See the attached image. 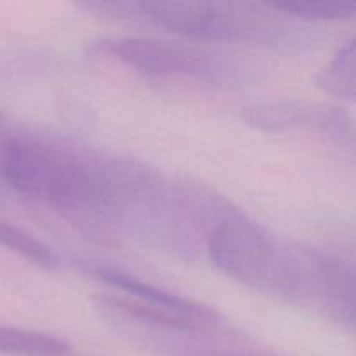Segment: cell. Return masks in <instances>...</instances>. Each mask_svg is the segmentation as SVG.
I'll list each match as a JSON object with an SVG mask.
<instances>
[{
	"mask_svg": "<svg viewBox=\"0 0 356 356\" xmlns=\"http://www.w3.org/2000/svg\"><path fill=\"white\" fill-rule=\"evenodd\" d=\"M165 177L0 113V181L97 233H127Z\"/></svg>",
	"mask_w": 356,
	"mask_h": 356,
	"instance_id": "obj_1",
	"label": "cell"
},
{
	"mask_svg": "<svg viewBox=\"0 0 356 356\" xmlns=\"http://www.w3.org/2000/svg\"><path fill=\"white\" fill-rule=\"evenodd\" d=\"M205 254L221 273L245 287L316 308L353 330L355 268L344 257L285 242L240 211L219 222Z\"/></svg>",
	"mask_w": 356,
	"mask_h": 356,
	"instance_id": "obj_2",
	"label": "cell"
},
{
	"mask_svg": "<svg viewBox=\"0 0 356 356\" xmlns=\"http://www.w3.org/2000/svg\"><path fill=\"white\" fill-rule=\"evenodd\" d=\"M127 19H146L198 40L275 44L287 38V24L271 3L254 2H129Z\"/></svg>",
	"mask_w": 356,
	"mask_h": 356,
	"instance_id": "obj_3",
	"label": "cell"
},
{
	"mask_svg": "<svg viewBox=\"0 0 356 356\" xmlns=\"http://www.w3.org/2000/svg\"><path fill=\"white\" fill-rule=\"evenodd\" d=\"M96 308L113 332L159 356H285L249 344L229 327L221 330L172 327L124 298H101Z\"/></svg>",
	"mask_w": 356,
	"mask_h": 356,
	"instance_id": "obj_4",
	"label": "cell"
},
{
	"mask_svg": "<svg viewBox=\"0 0 356 356\" xmlns=\"http://www.w3.org/2000/svg\"><path fill=\"white\" fill-rule=\"evenodd\" d=\"M99 45L122 65L145 75L186 76L214 86H238L247 80V66L238 59L186 42L113 37Z\"/></svg>",
	"mask_w": 356,
	"mask_h": 356,
	"instance_id": "obj_5",
	"label": "cell"
},
{
	"mask_svg": "<svg viewBox=\"0 0 356 356\" xmlns=\"http://www.w3.org/2000/svg\"><path fill=\"white\" fill-rule=\"evenodd\" d=\"M87 271L103 284L124 292V299L138 306L139 309L169 325L209 330L228 329V323L218 309L156 287L134 275L108 266H89Z\"/></svg>",
	"mask_w": 356,
	"mask_h": 356,
	"instance_id": "obj_6",
	"label": "cell"
},
{
	"mask_svg": "<svg viewBox=\"0 0 356 356\" xmlns=\"http://www.w3.org/2000/svg\"><path fill=\"white\" fill-rule=\"evenodd\" d=\"M243 120L263 131L278 132L309 127L336 141H351L353 138L350 118L332 106H305L294 101L263 103L243 110Z\"/></svg>",
	"mask_w": 356,
	"mask_h": 356,
	"instance_id": "obj_7",
	"label": "cell"
},
{
	"mask_svg": "<svg viewBox=\"0 0 356 356\" xmlns=\"http://www.w3.org/2000/svg\"><path fill=\"white\" fill-rule=\"evenodd\" d=\"M0 355L3 356H72L66 341L38 330L0 325Z\"/></svg>",
	"mask_w": 356,
	"mask_h": 356,
	"instance_id": "obj_8",
	"label": "cell"
},
{
	"mask_svg": "<svg viewBox=\"0 0 356 356\" xmlns=\"http://www.w3.org/2000/svg\"><path fill=\"white\" fill-rule=\"evenodd\" d=\"M315 86L329 96L353 101L355 97V40L341 45L315 76Z\"/></svg>",
	"mask_w": 356,
	"mask_h": 356,
	"instance_id": "obj_9",
	"label": "cell"
},
{
	"mask_svg": "<svg viewBox=\"0 0 356 356\" xmlns=\"http://www.w3.org/2000/svg\"><path fill=\"white\" fill-rule=\"evenodd\" d=\"M0 245L37 266L47 270L61 268V257L52 247L3 219H0Z\"/></svg>",
	"mask_w": 356,
	"mask_h": 356,
	"instance_id": "obj_10",
	"label": "cell"
},
{
	"mask_svg": "<svg viewBox=\"0 0 356 356\" xmlns=\"http://www.w3.org/2000/svg\"><path fill=\"white\" fill-rule=\"evenodd\" d=\"M280 14L305 21H344L355 17V7L329 2H301V3H271Z\"/></svg>",
	"mask_w": 356,
	"mask_h": 356,
	"instance_id": "obj_11",
	"label": "cell"
}]
</instances>
